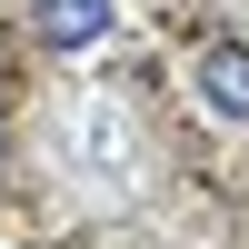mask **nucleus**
I'll return each instance as SVG.
<instances>
[{
    "instance_id": "nucleus-1",
    "label": "nucleus",
    "mask_w": 249,
    "mask_h": 249,
    "mask_svg": "<svg viewBox=\"0 0 249 249\" xmlns=\"http://www.w3.org/2000/svg\"><path fill=\"white\" fill-rule=\"evenodd\" d=\"M30 40L60 50V60L100 50V40H110V0H30Z\"/></svg>"
},
{
    "instance_id": "nucleus-2",
    "label": "nucleus",
    "mask_w": 249,
    "mask_h": 249,
    "mask_svg": "<svg viewBox=\"0 0 249 249\" xmlns=\"http://www.w3.org/2000/svg\"><path fill=\"white\" fill-rule=\"evenodd\" d=\"M199 100L249 130V50H239V40H210V50H199Z\"/></svg>"
}]
</instances>
